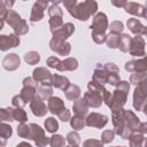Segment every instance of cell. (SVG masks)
<instances>
[{"label":"cell","instance_id":"6da1fadb","mask_svg":"<svg viewBox=\"0 0 147 147\" xmlns=\"http://www.w3.org/2000/svg\"><path fill=\"white\" fill-rule=\"evenodd\" d=\"M62 3L69 14L79 21H87L98 10V2L94 0H86L80 2L76 0H65Z\"/></svg>","mask_w":147,"mask_h":147},{"label":"cell","instance_id":"7a4b0ae2","mask_svg":"<svg viewBox=\"0 0 147 147\" xmlns=\"http://www.w3.org/2000/svg\"><path fill=\"white\" fill-rule=\"evenodd\" d=\"M125 109H117L111 111V121H113V125H114V131L115 133H117L122 139L124 140H129L130 137L134 133L131 127L129 126L126 118H125V114H124Z\"/></svg>","mask_w":147,"mask_h":147},{"label":"cell","instance_id":"3957f363","mask_svg":"<svg viewBox=\"0 0 147 147\" xmlns=\"http://www.w3.org/2000/svg\"><path fill=\"white\" fill-rule=\"evenodd\" d=\"M130 91V83L127 80H121L116 88L111 92V102H110V110L122 109L127 100V93Z\"/></svg>","mask_w":147,"mask_h":147},{"label":"cell","instance_id":"277c9868","mask_svg":"<svg viewBox=\"0 0 147 147\" xmlns=\"http://www.w3.org/2000/svg\"><path fill=\"white\" fill-rule=\"evenodd\" d=\"M125 70L131 74H141L147 72V55L138 60H130L124 65Z\"/></svg>","mask_w":147,"mask_h":147},{"label":"cell","instance_id":"5b68a950","mask_svg":"<svg viewBox=\"0 0 147 147\" xmlns=\"http://www.w3.org/2000/svg\"><path fill=\"white\" fill-rule=\"evenodd\" d=\"M90 29L92 31L106 33V31L109 29V23H108L107 15L105 13H96L93 17V21H92V24L90 25Z\"/></svg>","mask_w":147,"mask_h":147},{"label":"cell","instance_id":"8992f818","mask_svg":"<svg viewBox=\"0 0 147 147\" xmlns=\"http://www.w3.org/2000/svg\"><path fill=\"white\" fill-rule=\"evenodd\" d=\"M145 39L141 36H136L132 38L131 41V46L129 49L130 55L132 56H137V57H144L146 55L145 52Z\"/></svg>","mask_w":147,"mask_h":147},{"label":"cell","instance_id":"52a82bcc","mask_svg":"<svg viewBox=\"0 0 147 147\" xmlns=\"http://www.w3.org/2000/svg\"><path fill=\"white\" fill-rule=\"evenodd\" d=\"M102 67H103L105 71L107 72L108 84H110V85H113V86H117L118 83L121 82L118 67H117L115 63H111V62L105 63V64H102Z\"/></svg>","mask_w":147,"mask_h":147},{"label":"cell","instance_id":"ba28073f","mask_svg":"<svg viewBox=\"0 0 147 147\" xmlns=\"http://www.w3.org/2000/svg\"><path fill=\"white\" fill-rule=\"evenodd\" d=\"M85 122H86V125L90 127L102 129L108 123V117L106 115H102L99 113H92V114L87 115V117L85 118Z\"/></svg>","mask_w":147,"mask_h":147},{"label":"cell","instance_id":"9c48e42d","mask_svg":"<svg viewBox=\"0 0 147 147\" xmlns=\"http://www.w3.org/2000/svg\"><path fill=\"white\" fill-rule=\"evenodd\" d=\"M20 37L16 36L15 33L10 34H1L0 36V51L5 52L8 51L9 48L17 47L20 45Z\"/></svg>","mask_w":147,"mask_h":147},{"label":"cell","instance_id":"30bf717a","mask_svg":"<svg viewBox=\"0 0 147 147\" xmlns=\"http://www.w3.org/2000/svg\"><path fill=\"white\" fill-rule=\"evenodd\" d=\"M47 6H48L47 1H36L33 3V7L30 14V22L36 23V22L41 21L44 18V13Z\"/></svg>","mask_w":147,"mask_h":147},{"label":"cell","instance_id":"8fae6325","mask_svg":"<svg viewBox=\"0 0 147 147\" xmlns=\"http://www.w3.org/2000/svg\"><path fill=\"white\" fill-rule=\"evenodd\" d=\"M49 48L57 53L59 55H69L70 54V51H71V45L67 41H63V40H57V39H54L52 38L51 41H49Z\"/></svg>","mask_w":147,"mask_h":147},{"label":"cell","instance_id":"7c38bea8","mask_svg":"<svg viewBox=\"0 0 147 147\" xmlns=\"http://www.w3.org/2000/svg\"><path fill=\"white\" fill-rule=\"evenodd\" d=\"M75 32V25L70 22L64 23L62 28H60L59 30H56L55 32H53V38L57 39V40H63L65 41L69 37H71Z\"/></svg>","mask_w":147,"mask_h":147},{"label":"cell","instance_id":"4fadbf2b","mask_svg":"<svg viewBox=\"0 0 147 147\" xmlns=\"http://www.w3.org/2000/svg\"><path fill=\"white\" fill-rule=\"evenodd\" d=\"M21 65V59L16 53L7 54L2 60V68L8 71H14Z\"/></svg>","mask_w":147,"mask_h":147},{"label":"cell","instance_id":"5bb4252c","mask_svg":"<svg viewBox=\"0 0 147 147\" xmlns=\"http://www.w3.org/2000/svg\"><path fill=\"white\" fill-rule=\"evenodd\" d=\"M30 109H31L32 114L34 116H37V117L45 116L47 114V111H49L48 110V107H46V105L44 103V101L40 98H38V96H36L30 102Z\"/></svg>","mask_w":147,"mask_h":147},{"label":"cell","instance_id":"9a60e30c","mask_svg":"<svg viewBox=\"0 0 147 147\" xmlns=\"http://www.w3.org/2000/svg\"><path fill=\"white\" fill-rule=\"evenodd\" d=\"M47 107H48V110L53 114V115H60L64 109V102L61 98L59 96H52L47 100Z\"/></svg>","mask_w":147,"mask_h":147},{"label":"cell","instance_id":"2e32d148","mask_svg":"<svg viewBox=\"0 0 147 147\" xmlns=\"http://www.w3.org/2000/svg\"><path fill=\"white\" fill-rule=\"evenodd\" d=\"M83 99L86 102V105L88 106V108H99V107H101V105L103 102V98L100 94L90 92V91L85 92Z\"/></svg>","mask_w":147,"mask_h":147},{"label":"cell","instance_id":"e0dca14e","mask_svg":"<svg viewBox=\"0 0 147 147\" xmlns=\"http://www.w3.org/2000/svg\"><path fill=\"white\" fill-rule=\"evenodd\" d=\"M46 83H49L53 87L55 88H59V90H62V91H65L69 85H70V82L67 77L64 76H61V75H57V74H54L51 76L49 80L46 82Z\"/></svg>","mask_w":147,"mask_h":147},{"label":"cell","instance_id":"ac0fdd59","mask_svg":"<svg viewBox=\"0 0 147 147\" xmlns=\"http://www.w3.org/2000/svg\"><path fill=\"white\" fill-rule=\"evenodd\" d=\"M51 76H52L51 71H49L47 68H45V67H37V68L33 69V71H32V78H33L36 82H38L39 84H40V83L48 82L49 78H51Z\"/></svg>","mask_w":147,"mask_h":147},{"label":"cell","instance_id":"d6986e66","mask_svg":"<svg viewBox=\"0 0 147 147\" xmlns=\"http://www.w3.org/2000/svg\"><path fill=\"white\" fill-rule=\"evenodd\" d=\"M124 114H125L126 122H127L129 126L131 127V130H132L133 132H139L141 122H140V119L138 118V116H137L132 110H129V109H125Z\"/></svg>","mask_w":147,"mask_h":147},{"label":"cell","instance_id":"ffe728a7","mask_svg":"<svg viewBox=\"0 0 147 147\" xmlns=\"http://www.w3.org/2000/svg\"><path fill=\"white\" fill-rule=\"evenodd\" d=\"M37 96L41 100H48L53 96V86L49 83H40L37 90Z\"/></svg>","mask_w":147,"mask_h":147},{"label":"cell","instance_id":"44dd1931","mask_svg":"<svg viewBox=\"0 0 147 147\" xmlns=\"http://www.w3.org/2000/svg\"><path fill=\"white\" fill-rule=\"evenodd\" d=\"M72 110H74L76 116H80V117L85 118V116L88 114V106L86 105V102L82 98V99H78V100L74 101Z\"/></svg>","mask_w":147,"mask_h":147},{"label":"cell","instance_id":"7402d4cb","mask_svg":"<svg viewBox=\"0 0 147 147\" xmlns=\"http://www.w3.org/2000/svg\"><path fill=\"white\" fill-rule=\"evenodd\" d=\"M145 6L138 3V2H133V1H129L126 2V6L124 7V10L133 16H138V17H142V13H144Z\"/></svg>","mask_w":147,"mask_h":147},{"label":"cell","instance_id":"603a6c76","mask_svg":"<svg viewBox=\"0 0 147 147\" xmlns=\"http://www.w3.org/2000/svg\"><path fill=\"white\" fill-rule=\"evenodd\" d=\"M126 25H127L129 30L132 33H134L136 36H141L145 32V26L137 18H129L127 22H126Z\"/></svg>","mask_w":147,"mask_h":147},{"label":"cell","instance_id":"cb8c5ba5","mask_svg":"<svg viewBox=\"0 0 147 147\" xmlns=\"http://www.w3.org/2000/svg\"><path fill=\"white\" fill-rule=\"evenodd\" d=\"M92 80L99 83V84H102L105 85L106 83H108V77H107V72L105 71L101 63H99L96 65V68L94 69L93 71V77H92Z\"/></svg>","mask_w":147,"mask_h":147},{"label":"cell","instance_id":"d4e9b609","mask_svg":"<svg viewBox=\"0 0 147 147\" xmlns=\"http://www.w3.org/2000/svg\"><path fill=\"white\" fill-rule=\"evenodd\" d=\"M5 21H6V23L14 30V29L23 21V18L21 17V15H20L18 13H16V11L13 10V9H10V10L8 11V14L6 15Z\"/></svg>","mask_w":147,"mask_h":147},{"label":"cell","instance_id":"484cf974","mask_svg":"<svg viewBox=\"0 0 147 147\" xmlns=\"http://www.w3.org/2000/svg\"><path fill=\"white\" fill-rule=\"evenodd\" d=\"M37 87H32V86H23L20 95L22 96V99L25 101V103L28 105V102L30 103L36 96H37Z\"/></svg>","mask_w":147,"mask_h":147},{"label":"cell","instance_id":"4316f807","mask_svg":"<svg viewBox=\"0 0 147 147\" xmlns=\"http://www.w3.org/2000/svg\"><path fill=\"white\" fill-rule=\"evenodd\" d=\"M30 127H31L30 140H33L34 144L38 142V141H40L41 139H44V138L46 137L44 129H41V126H39L38 124H36V123H31V124H30Z\"/></svg>","mask_w":147,"mask_h":147},{"label":"cell","instance_id":"83f0119b","mask_svg":"<svg viewBox=\"0 0 147 147\" xmlns=\"http://www.w3.org/2000/svg\"><path fill=\"white\" fill-rule=\"evenodd\" d=\"M63 92H64L65 98L68 100H70V101H76V100L80 99L79 96H80V92L82 91H80V87L78 85H76V84H70L69 87Z\"/></svg>","mask_w":147,"mask_h":147},{"label":"cell","instance_id":"f1b7e54d","mask_svg":"<svg viewBox=\"0 0 147 147\" xmlns=\"http://www.w3.org/2000/svg\"><path fill=\"white\" fill-rule=\"evenodd\" d=\"M13 134V129L9 124L5 123V122H1L0 124V139H1V147H5L6 145V141L8 138H10Z\"/></svg>","mask_w":147,"mask_h":147},{"label":"cell","instance_id":"f546056e","mask_svg":"<svg viewBox=\"0 0 147 147\" xmlns=\"http://www.w3.org/2000/svg\"><path fill=\"white\" fill-rule=\"evenodd\" d=\"M131 41H132V37L129 33H122L118 44V49L123 53H127L131 46Z\"/></svg>","mask_w":147,"mask_h":147},{"label":"cell","instance_id":"4dcf8cb0","mask_svg":"<svg viewBox=\"0 0 147 147\" xmlns=\"http://www.w3.org/2000/svg\"><path fill=\"white\" fill-rule=\"evenodd\" d=\"M145 137L140 132H134L129 139V147H144Z\"/></svg>","mask_w":147,"mask_h":147},{"label":"cell","instance_id":"1f68e13d","mask_svg":"<svg viewBox=\"0 0 147 147\" xmlns=\"http://www.w3.org/2000/svg\"><path fill=\"white\" fill-rule=\"evenodd\" d=\"M14 111H15V108H11V107L1 108L0 109V119H1V122H13V121H15Z\"/></svg>","mask_w":147,"mask_h":147},{"label":"cell","instance_id":"d6a6232c","mask_svg":"<svg viewBox=\"0 0 147 147\" xmlns=\"http://www.w3.org/2000/svg\"><path fill=\"white\" fill-rule=\"evenodd\" d=\"M87 88H88L90 92L98 93V94H100L102 98L105 96V93H106V91H107V88L105 87V85L99 84V83H96V82H94V80H90V82H88Z\"/></svg>","mask_w":147,"mask_h":147},{"label":"cell","instance_id":"836d02e7","mask_svg":"<svg viewBox=\"0 0 147 147\" xmlns=\"http://www.w3.org/2000/svg\"><path fill=\"white\" fill-rule=\"evenodd\" d=\"M61 1L57 2H53L49 7H48V16L51 17H63V10L60 7Z\"/></svg>","mask_w":147,"mask_h":147},{"label":"cell","instance_id":"e575fe53","mask_svg":"<svg viewBox=\"0 0 147 147\" xmlns=\"http://www.w3.org/2000/svg\"><path fill=\"white\" fill-rule=\"evenodd\" d=\"M44 126H45V129H46L47 132L54 134V133L59 130V122H57L54 117H48V118L45 119Z\"/></svg>","mask_w":147,"mask_h":147},{"label":"cell","instance_id":"d590c367","mask_svg":"<svg viewBox=\"0 0 147 147\" xmlns=\"http://www.w3.org/2000/svg\"><path fill=\"white\" fill-rule=\"evenodd\" d=\"M70 125H71V127L75 131H79V130H82V129L85 127L86 122H85V118L84 117H80V116H76L75 115L70 119Z\"/></svg>","mask_w":147,"mask_h":147},{"label":"cell","instance_id":"8d00e7d4","mask_svg":"<svg viewBox=\"0 0 147 147\" xmlns=\"http://www.w3.org/2000/svg\"><path fill=\"white\" fill-rule=\"evenodd\" d=\"M24 61H25L28 64L34 65V64L39 63V61H40V55H39V53L36 52V51H30V52L25 53V55H24Z\"/></svg>","mask_w":147,"mask_h":147},{"label":"cell","instance_id":"74e56055","mask_svg":"<svg viewBox=\"0 0 147 147\" xmlns=\"http://www.w3.org/2000/svg\"><path fill=\"white\" fill-rule=\"evenodd\" d=\"M46 64L49 67V68H53V69H56L59 71H63V61L60 60L59 57L56 56H49L46 61Z\"/></svg>","mask_w":147,"mask_h":147},{"label":"cell","instance_id":"f35d334b","mask_svg":"<svg viewBox=\"0 0 147 147\" xmlns=\"http://www.w3.org/2000/svg\"><path fill=\"white\" fill-rule=\"evenodd\" d=\"M78 68V61L75 57H67L63 60V71H75Z\"/></svg>","mask_w":147,"mask_h":147},{"label":"cell","instance_id":"ab89813d","mask_svg":"<svg viewBox=\"0 0 147 147\" xmlns=\"http://www.w3.org/2000/svg\"><path fill=\"white\" fill-rule=\"evenodd\" d=\"M17 134L21 137V138H24V139H30V136H31V127H30V124H25V123H20L18 126H17Z\"/></svg>","mask_w":147,"mask_h":147},{"label":"cell","instance_id":"60d3db41","mask_svg":"<svg viewBox=\"0 0 147 147\" xmlns=\"http://www.w3.org/2000/svg\"><path fill=\"white\" fill-rule=\"evenodd\" d=\"M63 17H51L48 21V25H49V30L51 32H55L56 30H59L60 28L63 26Z\"/></svg>","mask_w":147,"mask_h":147},{"label":"cell","instance_id":"b9f144b4","mask_svg":"<svg viewBox=\"0 0 147 147\" xmlns=\"http://www.w3.org/2000/svg\"><path fill=\"white\" fill-rule=\"evenodd\" d=\"M65 139L61 134H53L49 138V146L51 147H65Z\"/></svg>","mask_w":147,"mask_h":147},{"label":"cell","instance_id":"7bdbcfd3","mask_svg":"<svg viewBox=\"0 0 147 147\" xmlns=\"http://www.w3.org/2000/svg\"><path fill=\"white\" fill-rule=\"evenodd\" d=\"M124 30V24L121 21H113L109 24V31L111 34H118L121 36V33Z\"/></svg>","mask_w":147,"mask_h":147},{"label":"cell","instance_id":"ee69618b","mask_svg":"<svg viewBox=\"0 0 147 147\" xmlns=\"http://www.w3.org/2000/svg\"><path fill=\"white\" fill-rule=\"evenodd\" d=\"M119 39H121V36L109 33V34H108V37H107V41H106V42H107L108 48H111V49H114V48H118Z\"/></svg>","mask_w":147,"mask_h":147},{"label":"cell","instance_id":"f6af8a7d","mask_svg":"<svg viewBox=\"0 0 147 147\" xmlns=\"http://www.w3.org/2000/svg\"><path fill=\"white\" fill-rule=\"evenodd\" d=\"M67 142L70 146H78L80 144V136L77 133V131H71L67 134Z\"/></svg>","mask_w":147,"mask_h":147},{"label":"cell","instance_id":"bcb514c9","mask_svg":"<svg viewBox=\"0 0 147 147\" xmlns=\"http://www.w3.org/2000/svg\"><path fill=\"white\" fill-rule=\"evenodd\" d=\"M14 115H15V121H17L18 123H25L28 121V114L23 108H15Z\"/></svg>","mask_w":147,"mask_h":147},{"label":"cell","instance_id":"7dc6e473","mask_svg":"<svg viewBox=\"0 0 147 147\" xmlns=\"http://www.w3.org/2000/svg\"><path fill=\"white\" fill-rule=\"evenodd\" d=\"M145 78H147V72H141V74H132L130 76V84L137 86L139 83H141Z\"/></svg>","mask_w":147,"mask_h":147},{"label":"cell","instance_id":"c3c4849f","mask_svg":"<svg viewBox=\"0 0 147 147\" xmlns=\"http://www.w3.org/2000/svg\"><path fill=\"white\" fill-rule=\"evenodd\" d=\"M107 34L103 32H96V31H92V39L95 44H103L107 41Z\"/></svg>","mask_w":147,"mask_h":147},{"label":"cell","instance_id":"681fc988","mask_svg":"<svg viewBox=\"0 0 147 147\" xmlns=\"http://www.w3.org/2000/svg\"><path fill=\"white\" fill-rule=\"evenodd\" d=\"M115 138V131L114 130H106L101 134V141L103 144H110Z\"/></svg>","mask_w":147,"mask_h":147},{"label":"cell","instance_id":"f907efd6","mask_svg":"<svg viewBox=\"0 0 147 147\" xmlns=\"http://www.w3.org/2000/svg\"><path fill=\"white\" fill-rule=\"evenodd\" d=\"M83 147H103V142L98 139H87L83 142Z\"/></svg>","mask_w":147,"mask_h":147},{"label":"cell","instance_id":"816d5d0a","mask_svg":"<svg viewBox=\"0 0 147 147\" xmlns=\"http://www.w3.org/2000/svg\"><path fill=\"white\" fill-rule=\"evenodd\" d=\"M11 103H13V106H14L15 108H23V107L26 105L25 101L22 99V96H21L20 94L13 96V99H11Z\"/></svg>","mask_w":147,"mask_h":147},{"label":"cell","instance_id":"f5cc1de1","mask_svg":"<svg viewBox=\"0 0 147 147\" xmlns=\"http://www.w3.org/2000/svg\"><path fill=\"white\" fill-rule=\"evenodd\" d=\"M57 117H59V119H60V121H62V122H64V123H65V122H70V119H71L70 110H68V109L65 108V109H64V110H63V111H62Z\"/></svg>","mask_w":147,"mask_h":147},{"label":"cell","instance_id":"db71d44e","mask_svg":"<svg viewBox=\"0 0 147 147\" xmlns=\"http://www.w3.org/2000/svg\"><path fill=\"white\" fill-rule=\"evenodd\" d=\"M126 2H127V1H115V0H114V1H111V5L115 6V7H118V8H121V7L124 8V7L126 6Z\"/></svg>","mask_w":147,"mask_h":147},{"label":"cell","instance_id":"11a10c76","mask_svg":"<svg viewBox=\"0 0 147 147\" xmlns=\"http://www.w3.org/2000/svg\"><path fill=\"white\" fill-rule=\"evenodd\" d=\"M139 132L142 133V134H147V122H144L140 124V129H139Z\"/></svg>","mask_w":147,"mask_h":147},{"label":"cell","instance_id":"9f6ffc18","mask_svg":"<svg viewBox=\"0 0 147 147\" xmlns=\"http://www.w3.org/2000/svg\"><path fill=\"white\" fill-rule=\"evenodd\" d=\"M16 147H32V146H31L29 142H26V141H22V142L17 144Z\"/></svg>","mask_w":147,"mask_h":147},{"label":"cell","instance_id":"6f0895ef","mask_svg":"<svg viewBox=\"0 0 147 147\" xmlns=\"http://www.w3.org/2000/svg\"><path fill=\"white\" fill-rule=\"evenodd\" d=\"M142 17L147 21V7H145V9H144V13H142Z\"/></svg>","mask_w":147,"mask_h":147},{"label":"cell","instance_id":"680465c9","mask_svg":"<svg viewBox=\"0 0 147 147\" xmlns=\"http://www.w3.org/2000/svg\"><path fill=\"white\" fill-rule=\"evenodd\" d=\"M142 111H144V114L147 116V103L145 105V107H144V109H142Z\"/></svg>","mask_w":147,"mask_h":147},{"label":"cell","instance_id":"91938a15","mask_svg":"<svg viewBox=\"0 0 147 147\" xmlns=\"http://www.w3.org/2000/svg\"><path fill=\"white\" fill-rule=\"evenodd\" d=\"M144 147H147V138L145 139V142H144Z\"/></svg>","mask_w":147,"mask_h":147},{"label":"cell","instance_id":"94428289","mask_svg":"<svg viewBox=\"0 0 147 147\" xmlns=\"http://www.w3.org/2000/svg\"><path fill=\"white\" fill-rule=\"evenodd\" d=\"M144 34L147 37V26H145V32H144Z\"/></svg>","mask_w":147,"mask_h":147},{"label":"cell","instance_id":"6125c7cd","mask_svg":"<svg viewBox=\"0 0 147 147\" xmlns=\"http://www.w3.org/2000/svg\"><path fill=\"white\" fill-rule=\"evenodd\" d=\"M114 147H126V146H114Z\"/></svg>","mask_w":147,"mask_h":147},{"label":"cell","instance_id":"be15d7a7","mask_svg":"<svg viewBox=\"0 0 147 147\" xmlns=\"http://www.w3.org/2000/svg\"><path fill=\"white\" fill-rule=\"evenodd\" d=\"M68 147H78V146H68Z\"/></svg>","mask_w":147,"mask_h":147}]
</instances>
